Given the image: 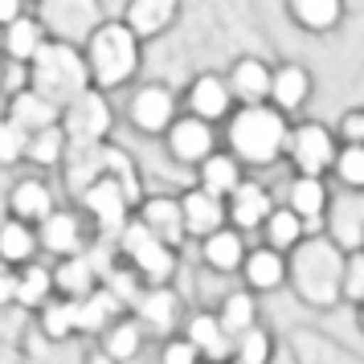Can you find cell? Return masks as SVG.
Wrapping results in <instances>:
<instances>
[{
  "label": "cell",
  "instance_id": "cell-1",
  "mask_svg": "<svg viewBox=\"0 0 364 364\" xmlns=\"http://www.w3.org/2000/svg\"><path fill=\"white\" fill-rule=\"evenodd\" d=\"M221 127H225L221 132V148L230 151L246 172H262V168L282 164L291 115L274 111L270 102H237Z\"/></svg>",
  "mask_w": 364,
  "mask_h": 364
},
{
  "label": "cell",
  "instance_id": "cell-2",
  "mask_svg": "<svg viewBox=\"0 0 364 364\" xmlns=\"http://www.w3.org/2000/svg\"><path fill=\"white\" fill-rule=\"evenodd\" d=\"M340 270H344V250L328 233H307L287 250V287L311 311L340 307Z\"/></svg>",
  "mask_w": 364,
  "mask_h": 364
},
{
  "label": "cell",
  "instance_id": "cell-3",
  "mask_svg": "<svg viewBox=\"0 0 364 364\" xmlns=\"http://www.w3.org/2000/svg\"><path fill=\"white\" fill-rule=\"evenodd\" d=\"M78 50H82L90 86H95V90H107V95L132 86L135 78H139V70H144V41H139L119 17H107Z\"/></svg>",
  "mask_w": 364,
  "mask_h": 364
},
{
  "label": "cell",
  "instance_id": "cell-4",
  "mask_svg": "<svg viewBox=\"0 0 364 364\" xmlns=\"http://www.w3.org/2000/svg\"><path fill=\"white\" fill-rule=\"evenodd\" d=\"M25 86L37 90L46 102H53V107L62 111L70 99H78L86 86H90L82 50L70 46V41H53V37H46L41 50L25 62Z\"/></svg>",
  "mask_w": 364,
  "mask_h": 364
},
{
  "label": "cell",
  "instance_id": "cell-5",
  "mask_svg": "<svg viewBox=\"0 0 364 364\" xmlns=\"http://www.w3.org/2000/svg\"><path fill=\"white\" fill-rule=\"evenodd\" d=\"M115 258L127 266L139 282H172L176 270H181V250L164 246L156 233H148L135 221V213L115 237Z\"/></svg>",
  "mask_w": 364,
  "mask_h": 364
},
{
  "label": "cell",
  "instance_id": "cell-6",
  "mask_svg": "<svg viewBox=\"0 0 364 364\" xmlns=\"http://www.w3.org/2000/svg\"><path fill=\"white\" fill-rule=\"evenodd\" d=\"M62 132H66L70 148H95L102 139H111L115 132V107H111V95L107 90H95V86H86L78 99H70L62 107Z\"/></svg>",
  "mask_w": 364,
  "mask_h": 364
},
{
  "label": "cell",
  "instance_id": "cell-7",
  "mask_svg": "<svg viewBox=\"0 0 364 364\" xmlns=\"http://www.w3.org/2000/svg\"><path fill=\"white\" fill-rule=\"evenodd\" d=\"M336 148H340V139H336V132H331L328 123L299 119V123H291V132H287L282 160L291 164L295 176H328L331 160H336Z\"/></svg>",
  "mask_w": 364,
  "mask_h": 364
},
{
  "label": "cell",
  "instance_id": "cell-8",
  "mask_svg": "<svg viewBox=\"0 0 364 364\" xmlns=\"http://www.w3.org/2000/svg\"><path fill=\"white\" fill-rule=\"evenodd\" d=\"M33 17L41 21L46 37L82 46L86 37L107 21V4L102 0H37Z\"/></svg>",
  "mask_w": 364,
  "mask_h": 364
},
{
  "label": "cell",
  "instance_id": "cell-9",
  "mask_svg": "<svg viewBox=\"0 0 364 364\" xmlns=\"http://www.w3.org/2000/svg\"><path fill=\"white\" fill-rule=\"evenodd\" d=\"M127 127L135 135H148V139H160L168 132V123L181 115V95L164 82V78H148L139 82L127 95Z\"/></svg>",
  "mask_w": 364,
  "mask_h": 364
},
{
  "label": "cell",
  "instance_id": "cell-10",
  "mask_svg": "<svg viewBox=\"0 0 364 364\" xmlns=\"http://www.w3.org/2000/svg\"><path fill=\"white\" fill-rule=\"evenodd\" d=\"M78 209H82L86 225H90V233L95 237H111L115 242L119 230L132 221L135 213V200L119 188V181H111V176H99L95 184H86L82 193H78Z\"/></svg>",
  "mask_w": 364,
  "mask_h": 364
},
{
  "label": "cell",
  "instance_id": "cell-11",
  "mask_svg": "<svg viewBox=\"0 0 364 364\" xmlns=\"http://www.w3.org/2000/svg\"><path fill=\"white\" fill-rule=\"evenodd\" d=\"M127 311L139 319V328L148 331V336H160V340H164L172 331H181L184 299L176 295L172 282H139L135 295L127 299Z\"/></svg>",
  "mask_w": 364,
  "mask_h": 364
},
{
  "label": "cell",
  "instance_id": "cell-12",
  "mask_svg": "<svg viewBox=\"0 0 364 364\" xmlns=\"http://www.w3.org/2000/svg\"><path fill=\"white\" fill-rule=\"evenodd\" d=\"M33 230H37V250L50 254L53 262L58 258H74V254L95 246V233L86 225L82 209H70V205H53Z\"/></svg>",
  "mask_w": 364,
  "mask_h": 364
},
{
  "label": "cell",
  "instance_id": "cell-13",
  "mask_svg": "<svg viewBox=\"0 0 364 364\" xmlns=\"http://www.w3.org/2000/svg\"><path fill=\"white\" fill-rule=\"evenodd\" d=\"M160 139H164L168 160L181 164V168H197L213 148H221V135H217L213 123H205L197 115H184V111L168 123V132Z\"/></svg>",
  "mask_w": 364,
  "mask_h": 364
},
{
  "label": "cell",
  "instance_id": "cell-14",
  "mask_svg": "<svg viewBox=\"0 0 364 364\" xmlns=\"http://www.w3.org/2000/svg\"><path fill=\"white\" fill-rule=\"evenodd\" d=\"M233 107H237V102H233L221 70H197V74L188 78V86L181 90L184 115H197V119H205V123H213V127L225 123V115H230Z\"/></svg>",
  "mask_w": 364,
  "mask_h": 364
},
{
  "label": "cell",
  "instance_id": "cell-15",
  "mask_svg": "<svg viewBox=\"0 0 364 364\" xmlns=\"http://www.w3.org/2000/svg\"><path fill=\"white\" fill-rule=\"evenodd\" d=\"M319 233H328L344 254L348 250H364V188H340V193H331Z\"/></svg>",
  "mask_w": 364,
  "mask_h": 364
},
{
  "label": "cell",
  "instance_id": "cell-16",
  "mask_svg": "<svg viewBox=\"0 0 364 364\" xmlns=\"http://www.w3.org/2000/svg\"><path fill=\"white\" fill-rule=\"evenodd\" d=\"M270 209H274V193L266 188V181L246 172L242 181L233 184V193L225 197V225H233L242 233H258Z\"/></svg>",
  "mask_w": 364,
  "mask_h": 364
},
{
  "label": "cell",
  "instance_id": "cell-17",
  "mask_svg": "<svg viewBox=\"0 0 364 364\" xmlns=\"http://www.w3.org/2000/svg\"><path fill=\"white\" fill-rule=\"evenodd\" d=\"M181 17H184V0H127L119 21L148 46V41H160V37L172 33L181 25Z\"/></svg>",
  "mask_w": 364,
  "mask_h": 364
},
{
  "label": "cell",
  "instance_id": "cell-18",
  "mask_svg": "<svg viewBox=\"0 0 364 364\" xmlns=\"http://www.w3.org/2000/svg\"><path fill=\"white\" fill-rule=\"evenodd\" d=\"M311 95H315V78L303 62H274L270 66V95H266V102L274 111L295 115V111H303L311 102Z\"/></svg>",
  "mask_w": 364,
  "mask_h": 364
},
{
  "label": "cell",
  "instance_id": "cell-19",
  "mask_svg": "<svg viewBox=\"0 0 364 364\" xmlns=\"http://www.w3.org/2000/svg\"><path fill=\"white\" fill-rule=\"evenodd\" d=\"M135 221H139L148 233H156V237H160L164 246H172V250H181L184 242H188L176 193H156V197H144L139 205H135Z\"/></svg>",
  "mask_w": 364,
  "mask_h": 364
},
{
  "label": "cell",
  "instance_id": "cell-20",
  "mask_svg": "<svg viewBox=\"0 0 364 364\" xmlns=\"http://www.w3.org/2000/svg\"><path fill=\"white\" fill-rule=\"evenodd\" d=\"M328 200H331L328 176H295V172H291V181H287V193H282V205H287L291 213L303 217L307 233H319V230H323Z\"/></svg>",
  "mask_w": 364,
  "mask_h": 364
},
{
  "label": "cell",
  "instance_id": "cell-21",
  "mask_svg": "<svg viewBox=\"0 0 364 364\" xmlns=\"http://www.w3.org/2000/svg\"><path fill=\"white\" fill-rule=\"evenodd\" d=\"M53 205H58V197H53L50 181H46L41 172L17 176V181L9 184V193H4V213L17 217V221H29V225H37Z\"/></svg>",
  "mask_w": 364,
  "mask_h": 364
},
{
  "label": "cell",
  "instance_id": "cell-22",
  "mask_svg": "<svg viewBox=\"0 0 364 364\" xmlns=\"http://www.w3.org/2000/svg\"><path fill=\"white\" fill-rule=\"evenodd\" d=\"M291 360L295 364H364L360 352L331 340L323 328H295L291 331Z\"/></svg>",
  "mask_w": 364,
  "mask_h": 364
},
{
  "label": "cell",
  "instance_id": "cell-23",
  "mask_svg": "<svg viewBox=\"0 0 364 364\" xmlns=\"http://www.w3.org/2000/svg\"><path fill=\"white\" fill-rule=\"evenodd\" d=\"M221 74H225L233 102H266L270 95V62L258 53H233Z\"/></svg>",
  "mask_w": 364,
  "mask_h": 364
},
{
  "label": "cell",
  "instance_id": "cell-24",
  "mask_svg": "<svg viewBox=\"0 0 364 364\" xmlns=\"http://www.w3.org/2000/svg\"><path fill=\"white\" fill-rule=\"evenodd\" d=\"M53 270V295L62 299H86L90 291L102 287V266L95 262V246L74 254V258H58Z\"/></svg>",
  "mask_w": 364,
  "mask_h": 364
},
{
  "label": "cell",
  "instance_id": "cell-25",
  "mask_svg": "<svg viewBox=\"0 0 364 364\" xmlns=\"http://www.w3.org/2000/svg\"><path fill=\"white\" fill-rule=\"evenodd\" d=\"M181 336L188 344L197 348V356L205 364H217V360H230V348H233V336L221 323H217V315L209 307H200V311H188L181 323Z\"/></svg>",
  "mask_w": 364,
  "mask_h": 364
},
{
  "label": "cell",
  "instance_id": "cell-26",
  "mask_svg": "<svg viewBox=\"0 0 364 364\" xmlns=\"http://www.w3.org/2000/svg\"><path fill=\"white\" fill-rule=\"evenodd\" d=\"M242 287L254 291V295H274L287 287V254L270 246H250L246 258H242Z\"/></svg>",
  "mask_w": 364,
  "mask_h": 364
},
{
  "label": "cell",
  "instance_id": "cell-27",
  "mask_svg": "<svg viewBox=\"0 0 364 364\" xmlns=\"http://www.w3.org/2000/svg\"><path fill=\"white\" fill-rule=\"evenodd\" d=\"M287 17L299 33L307 37H328L336 33L348 17V0H282Z\"/></svg>",
  "mask_w": 364,
  "mask_h": 364
},
{
  "label": "cell",
  "instance_id": "cell-28",
  "mask_svg": "<svg viewBox=\"0 0 364 364\" xmlns=\"http://www.w3.org/2000/svg\"><path fill=\"white\" fill-rule=\"evenodd\" d=\"M176 200H181V217H184V233L188 237H205V233H213L225 225V200L213 197V193H205V188H197V184H188L184 193H176Z\"/></svg>",
  "mask_w": 364,
  "mask_h": 364
},
{
  "label": "cell",
  "instance_id": "cell-29",
  "mask_svg": "<svg viewBox=\"0 0 364 364\" xmlns=\"http://www.w3.org/2000/svg\"><path fill=\"white\" fill-rule=\"evenodd\" d=\"M246 233L233 230V225H221V230L205 233L200 237V266H209L213 274H237L242 270V258H246Z\"/></svg>",
  "mask_w": 364,
  "mask_h": 364
},
{
  "label": "cell",
  "instance_id": "cell-30",
  "mask_svg": "<svg viewBox=\"0 0 364 364\" xmlns=\"http://www.w3.org/2000/svg\"><path fill=\"white\" fill-rule=\"evenodd\" d=\"M58 107L53 102H46L37 90H29V86H21V90H13V95H4V119L9 123H17L25 135L41 132V127H50V123H58Z\"/></svg>",
  "mask_w": 364,
  "mask_h": 364
},
{
  "label": "cell",
  "instance_id": "cell-31",
  "mask_svg": "<svg viewBox=\"0 0 364 364\" xmlns=\"http://www.w3.org/2000/svg\"><path fill=\"white\" fill-rule=\"evenodd\" d=\"M50 299H53V270L50 266H41L37 258L17 266V274H13V307L21 315H33Z\"/></svg>",
  "mask_w": 364,
  "mask_h": 364
},
{
  "label": "cell",
  "instance_id": "cell-32",
  "mask_svg": "<svg viewBox=\"0 0 364 364\" xmlns=\"http://www.w3.org/2000/svg\"><path fill=\"white\" fill-rule=\"evenodd\" d=\"M41 41H46V29H41V21L33 17V9L21 13L17 21H9V25L0 29V53H4V62H13V66H25V62L41 50Z\"/></svg>",
  "mask_w": 364,
  "mask_h": 364
},
{
  "label": "cell",
  "instance_id": "cell-33",
  "mask_svg": "<svg viewBox=\"0 0 364 364\" xmlns=\"http://www.w3.org/2000/svg\"><path fill=\"white\" fill-rule=\"evenodd\" d=\"M33 328L50 340V344H74L78 340V311H74V299L53 295L50 303H41L33 315Z\"/></svg>",
  "mask_w": 364,
  "mask_h": 364
},
{
  "label": "cell",
  "instance_id": "cell-34",
  "mask_svg": "<svg viewBox=\"0 0 364 364\" xmlns=\"http://www.w3.org/2000/svg\"><path fill=\"white\" fill-rule=\"evenodd\" d=\"M193 172H197V181H193V184H197V188H205V193H213V197H221V200L230 197L233 184L246 176V168L237 164L225 148H213L197 168H193Z\"/></svg>",
  "mask_w": 364,
  "mask_h": 364
},
{
  "label": "cell",
  "instance_id": "cell-35",
  "mask_svg": "<svg viewBox=\"0 0 364 364\" xmlns=\"http://www.w3.org/2000/svg\"><path fill=\"white\" fill-rule=\"evenodd\" d=\"M213 315H217V323L230 331V336H237V331L262 323V303H258V295H254V291H246V287H233V291H225V295H221V303L213 307Z\"/></svg>",
  "mask_w": 364,
  "mask_h": 364
},
{
  "label": "cell",
  "instance_id": "cell-36",
  "mask_svg": "<svg viewBox=\"0 0 364 364\" xmlns=\"http://www.w3.org/2000/svg\"><path fill=\"white\" fill-rule=\"evenodd\" d=\"M99 164H102V176L119 181V188H123L135 205L144 200V176H139V164H135V156L127 148H119L115 139H107L99 148Z\"/></svg>",
  "mask_w": 364,
  "mask_h": 364
},
{
  "label": "cell",
  "instance_id": "cell-37",
  "mask_svg": "<svg viewBox=\"0 0 364 364\" xmlns=\"http://www.w3.org/2000/svg\"><path fill=\"white\" fill-rule=\"evenodd\" d=\"M37 254V230L29 225V221H17V217H9L4 213V221H0V262L4 266H25V262H33Z\"/></svg>",
  "mask_w": 364,
  "mask_h": 364
},
{
  "label": "cell",
  "instance_id": "cell-38",
  "mask_svg": "<svg viewBox=\"0 0 364 364\" xmlns=\"http://www.w3.org/2000/svg\"><path fill=\"white\" fill-rule=\"evenodd\" d=\"M66 148H70V139H66V132H62V123H50V127H41V132L29 135V144H25V164L41 168V172H58L62 160H66Z\"/></svg>",
  "mask_w": 364,
  "mask_h": 364
},
{
  "label": "cell",
  "instance_id": "cell-39",
  "mask_svg": "<svg viewBox=\"0 0 364 364\" xmlns=\"http://www.w3.org/2000/svg\"><path fill=\"white\" fill-rule=\"evenodd\" d=\"M258 233H262V246L287 254L295 242H303V237H307V225H303V217L291 213L282 200H274V209L266 213V221H262V230H258Z\"/></svg>",
  "mask_w": 364,
  "mask_h": 364
},
{
  "label": "cell",
  "instance_id": "cell-40",
  "mask_svg": "<svg viewBox=\"0 0 364 364\" xmlns=\"http://www.w3.org/2000/svg\"><path fill=\"white\" fill-rule=\"evenodd\" d=\"M274 352H279L274 331L262 328V323H254V328H246V331L233 336L230 360L233 364H274Z\"/></svg>",
  "mask_w": 364,
  "mask_h": 364
},
{
  "label": "cell",
  "instance_id": "cell-41",
  "mask_svg": "<svg viewBox=\"0 0 364 364\" xmlns=\"http://www.w3.org/2000/svg\"><path fill=\"white\" fill-rule=\"evenodd\" d=\"M328 176H336L340 188H364V144H340Z\"/></svg>",
  "mask_w": 364,
  "mask_h": 364
},
{
  "label": "cell",
  "instance_id": "cell-42",
  "mask_svg": "<svg viewBox=\"0 0 364 364\" xmlns=\"http://www.w3.org/2000/svg\"><path fill=\"white\" fill-rule=\"evenodd\" d=\"M340 303H364V250H348L340 270Z\"/></svg>",
  "mask_w": 364,
  "mask_h": 364
},
{
  "label": "cell",
  "instance_id": "cell-43",
  "mask_svg": "<svg viewBox=\"0 0 364 364\" xmlns=\"http://www.w3.org/2000/svg\"><path fill=\"white\" fill-rule=\"evenodd\" d=\"M25 144H29V135L21 132L17 123H9V119L0 115V168L25 164Z\"/></svg>",
  "mask_w": 364,
  "mask_h": 364
},
{
  "label": "cell",
  "instance_id": "cell-44",
  "mask_svg": "<svg viewBox=\"0 0 364 364\" xmlns=\"http://www.w3.org/2000/svg\"><path fill=\"white\" fill-rule=\"evenodd\" d=\"M156 364H200V356H197V348L188 344L181 331H172V336H164V340H160Z\"/></svg>",
  "mask_w": 364,
  "mask_h": 364
},
{
  "label": "cell",
  "instance_id": "cell-45",
  "mask_svg": "<svg viewBox=\"0 0 364 364\" xmlns=\"http://www.w3.org/2000/svg\"><path fill=\"white\" fill-rule=\"evenodd\" d=\"M21 364H82L78 340L74 344H50L41 352H21Z\"/></svg>",
  "mask_w": 364,
  "mask_h": 364
},
{
  "label": "cell",
  "instance_id": "cell-46",
  "mask_svg": "<svg viewBox=\"0 0 364 364\" xmlns=\"http://www.w3.org/2000/svg\"><path fill=\"white\" fill-rule=\"evenodd\" d=\"M336 139L340 144H364V107H348L344 115H340Z\"/></svg>",
  "mask_w": 364,
  "mask_h": 364
},
{
  "label": "cell",
  "instance_id": "cell-47",
  "mask_svg": "<svg viewBox=\"0 0 364 364\" xmlns=\"http://www.w3.org/2000/svg\"><path fill=\"white\" fill-rule=\"evenodd\" d=\"M13 274H17L13 266L0 262V311H4V307H13Z\"/></svg>",
  "mask_w": 364,
  "mask_h": 364
},
{
  "label": "cell",
  "instance_id": "cell-48",
  "mask_svg": "<svg viewBox=\"0 0 364 364\" xmlns=\"http://www.w3.org/2000/svg\"><path fill=\"white\" fill-rule=\"evenodd\" d=\"M0 364H21L17 336H4V331H0Z\"/></svg>",
  "mask_w": 364,
  "mask_h": 364
},
{
  "label": "cell",
  "instance_id": "cell-49",
  "mask_svg": "<svg viewBox=\"0 0 364 364\" xmlns=\"http://www.w3.org/2000/svg\"><path fill=\"white\" fill-rule=\"evenodd\" d=\"M21 13H29V4H25V0H0V29H4L9 21H17Z\"/></svg>",
  "mask_w": 364,
  "mask_h": 364
},
{
  "label": "cell",
  "instance_id": "cell-50",
  "mask_svg": "<svg viewBox=\"0 0 364 364\" xmlns=\"http://www.w3.org/2000/svg\"><path fill=\"white\" fill-rule=\"evenodd\" d=\"M4 74H9V62H4V53H0V95H4Z\"/></svg>",
  "mask_w": 364,
  "mask_h": 364
},
{
  "label": "cell",
  "instance_id": "cell-51",
  "mask_svg": "<svg viewBox=\"0 0 364 364\" xmlns=\"http://www.w3.org/2000/svg\"><path fill=\"white\" fill-rule=\"evenodd\" d=\"M356 323H360V331H364V303H356Z\"/></svg>",
  "mask_w": 364,
  "mask_h": 364
},
{
  "label": "cell",
  "instance_id": "cell-52",
  "mask_svg": "<svg viewBox=\"0 0 364 364\" xmlns=\"http://www.w3.org/2000/svg\"><path fill=\"white\" fill-rule=\"evenodd\" d=\"M200 364H205V360H200ZM217 364H233V360H217Z\"/></svg>",
  "mask_w": 364,
  "mask_h": 364
},
{
  "label": "cell",
  "instance_id": "cell-53",
  "mask_svg": "<svg viewBox=\"0 0 364 364\" xmlns=\"http://www.w3.org/2000/svg\"><path fill=\"white\" fill-rule=\"evenodd\" d=\"M25 4H29V9H33V4H37V0H25Z\"/></svg>",
  "mask_w": 364,
  "mask_h": 364
}]
</instances>
